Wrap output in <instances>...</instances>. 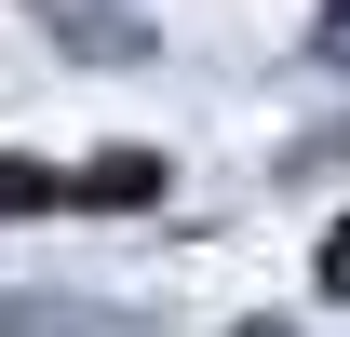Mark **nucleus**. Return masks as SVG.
Instances as JSON below:
<instances>
[{"label": "nucleus", "instance_id": "nucleus-1", "mask_svg": "<svg viewBox=\"0 0 350 337\" xmlns=\"http://www.w3.org/2000/svg\"><path fill=\"white\" fill-rule=\"evenodd\" d=\"M41 203H148V162H81V175L0 162V216H41Z\"/></svg>", "mask_w": 350, "mask_h": 337}, {"label": "nucleus", "instance_id": "nucleus-3", "mask_svg": "<svg viewBox=\"0 0 350 337\" xmlns=\"http://www.w3.org/2000/svg\"><path fill=\"white\" fill-rule=\"evenodd\" d=\"M323 68H350V14H323Z\"/></svg>", "mask_w": 350, "mask_h": 337}, {"label": "nucleus", "instance_id": "nucleus-2", "mask_svg": "<svg viewBox=\"0 0 350 337\" xmlns=\"http://www.w3.org/2000/svg\"><path fill=\"white\" fill-rule=\"evenodd\" d=\"M323 297H350V229H323Z\"/></svg>", "mask_w": 350, "mask_h": 337}, {"label": "nucleus", "instance_id": "nucleus-4", "mask_svg": "<svg viewBox=\"0 0 350 337\" xmlns=\"http://www.w3.org/2000/svg\"><path fill=\"white\" fill-rule=\"evenodd\" d=\"M243 337H283V324H243Z\"/></svg>", "mask_w": 350, "mask_h": 337}]
</instances>
